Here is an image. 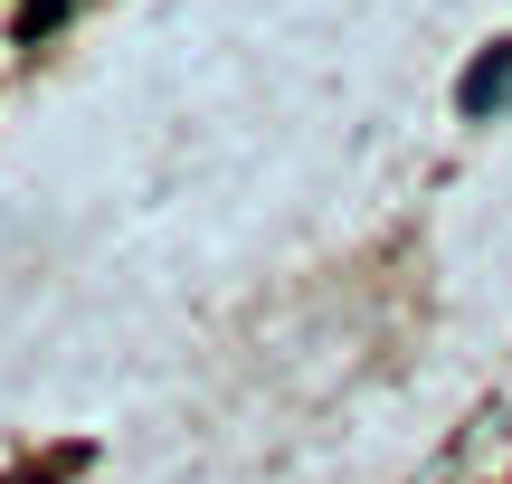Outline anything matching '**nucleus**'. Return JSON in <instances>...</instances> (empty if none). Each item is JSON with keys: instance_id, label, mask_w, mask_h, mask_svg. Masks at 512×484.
Returning <instances> with one entry per match:
<instances>
[{"instance_id": "f257e3e1", "label": "nucleus", "mask_w": 512, "mask_h": 484, "mask_svg": "<svg viewBox=\"0 0 512 484\" xmlns=\"http://www.w3.org/2000/svg\"><path fill=\"white\" fill-rule=\"evenodd\" d=\"M456 105H465V114H503V105H512V38H503V48H484L475 67L456 76Z\"/></svg>"}, {"instance_id": "f03ea898", "label": "nucleus", "mask_w": 512, "mask_h": 484, "mask_svg": "<svg viewBox=\"0 0 512 484\" xmlns=\"http://www.w3.org/2000/svg\"><path fill=\"white\" fill-rule=\"evenodd\" d=\"M57 19H67V0H29V10H19V29L38 38V29H57Z\"/></svg>"}]
</instances>
